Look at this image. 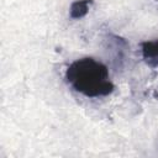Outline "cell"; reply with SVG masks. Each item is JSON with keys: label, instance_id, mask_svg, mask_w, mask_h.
<instances>
[{"label": "cell", "instance_id": "1", "mask_svg": "<svg viewBox=\"0 0 158 158\" xmlns=\"http://www.w3.org/2000/svg\"><path fill=\"white\" fill-rule=\"evenodd\" d=\"M65 79L75 91L86 98L106 96L115 90L107 67L91 57L72 62L65 70Z\"/></svg>", "mask_w": 158, "mask_h": 158}, {"label": "cell", "instance_id": "2", "mask_svg": "<svg viewBox=\"0 0 158 158\" xmlns=\"http://www.w3.org/2000/svg\"><path fill=\"white\" fill-rule=\"evenodd\" d=\"M141 53L147 65L151 68L158 67V40L141 42Z\"/></svg>", "mask_w": 158, "mask_h": 158}, {"label": "cell", "instance_id": "3", "mask_svg": "<svg viewBox=\"0 0 158 158\" xmlns=\"http://www.w3.org/2000/svg\"><path fill=\"white\" fill-rule=\"evenodd\" d=\"M93 2V0H75L72 2L70 9H69V16L74 20H79L81 17H84L88 11H89V6Z\"/></svg>", "mask_w": 158, "mask_h": 158}]
</instances>
